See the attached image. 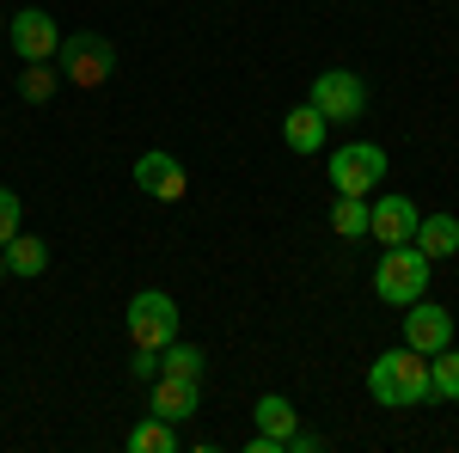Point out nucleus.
<instances>
[{
    "mask_svg": "<svg viewBox=\"0 0 459 453\" xmlns=\"http://www.w3.org/2000/svg\"><path fill=\"white\" fill-rule=\"evenodd\" d=\"M368 398H374L380 411H417V405H429V398H435V392H429V355H417L411 344L374 355V362H368Z\"/></svg>",
    "mask_w": 459,
    "mask_h": 453,
    "instance_id": "1",
    "label": "nucleus"
},
{
    "mask_svg": "<svg viewBox=\"0 0 459 453\" xmlns=\"http://www.w3.org/2000/svg\"><path fill=\"white\" fill-rule=\"evenodd\" d=\"M325 172H331V190H337V196H374V190L386 184L392 160H386L380 141H343V147H331Z\"/></svg>",
    "mask_w": 459,
    "mask_h": 453,
    "instance_id": "2",
    "label": "nucleus"
},
{
    "mask_svg": "<svg viewBox=\"0 0 459 453\" xmlns=\"http://www.w3.org/2000/svg\"><path fill=\"white\" fill-rule=\"evenodd\" d=\"M429 276H435V264H429L417 245H386L380 264H374V294L386 307H411V301L429 294Z\"/></svg>",
    "mask_w": 459,
    "mask_h": 453,
    "instance_id": "3",
    "label": "nucleus"
},
{
    "mask_svg": "<svg viewBox=\"0 0 459 453\" xmlns=\"http://www.w3.org/2000/svg\"><path fill=\"white\" fill-rule=\"evenodd\" d=\"M56 68H62L68 86L99 92L110 80V68H117V49H110V37H99V31H74V37H62V49H56Z\"/></svg>",
    "mask_w": 459,
    "mask_h": 453,
    "instance_id": "4",
    "label": "nucleus"
},
{
    "mask_svg": "<svg viewBox=\"0 0 459 453\" xmlns=\"http://www.w3.org/2000/svg\"><path fill=\"white\" fill-rule=\"evenodd\" d=\"M123 325H129V344H135V349H153V355H160V349L178 337L184 318H178V301L166 294V288H142V294H129Z\"/></svg>",
    "mask_w": 459,
    "mask_h": 453,
    "instance_id": "5",
    "label": "nucleus"
},
{
    "mask_svg": "<svg viewBox=\"0 0 459 453\" xmlns=\"http://www.w3.org/2000/svg\"><path fill=\"white\" fill-rule=\"evenodd\" d=\"M307 105H313L325 123H355V117H368V80L350 74V68H325V74H313Z\"/></svg>",
    "mask_w": 459,
    "mask_h": 453,
    "instance_id": "6",
    "label": "nucleus"
},
{
    "mask_svg": "<svg viewBox=\"0 0 459 453\" xmlns=\"http://www.w3.org/2000/svg\"><path fill=\"white\" fill-rule=\"evenodd\" d=\"M6 43H13L19 62H56V49H62V25H56L43 6H25V13L6 19Z\"/></svg>",
    "mask_w": 459,
    "mask_h": 453,
    "instance_id": "7",
    "label": "nucleus"
},
{
    "mask_svg": "<svg viewBox=\"0 0 459 453\" xmlns=\"http://www.w3.org/2000/svg\"><path fill=\"white\" fill-rule=\"evenodd\" d=\"M251 417H257V435L246 441V453H288L294 429H300V411L288 405L282 392H264V398L251 405Z\"/></svg>",
    "mask_w": 459,
    "mask_h": 453,
    "instance_id": "8",
    "label": "nucleus"
},
{
    "mask_svg": "<svg viewBox=\"0 0 459 453\" xmlns=\"http://www.w3.org/2000/svg\"><path fill=\"white\" fill-rule=\"evenodd\" d=\"M135 190H142V196H153V203H184L190 172L178 166V153H166V147H147L142 160H135Z\"/></svg>",
    "mask_w": 459,
    "mask_h": 453,
    "instance_id": "9",
    "label": "nucleus"
},
{
    "mask_svg": "<svg viewBox=\"0 0 459 453\" xmlns=\"http://www.w3.org/2000/svg\"><path fill=\"white\" fill-rule=\"evenodd\" d=\"M404 344L417 349V355H441V349L454 344V313L441 307V301H411L404 307Z\"/></svg>",
    "mask_w": 459,
    "mask_h": 453,
    "instance_id": "10",
    "label": "nucleus"
},
{
    "mask_svg": "<svg viewBox=\"0 0 459 453\" xmlns=\"http://www.w3.org/2000/svg\"><path fill=\"white\" fill-rule=\"evenodd\" d=\"M417 221H423V209H417L411 196L386 190L380 203H368V240H380V245H411Z\"/></svg>",
    "mask_w": 459,
    "mask_h": 453,
    "instance_id": "11",
    "label": "nucleus"
},
{
    "mask_svg": "<svg viewBox=\"0 0 459 453\" xmlns=\"http://www.w3.org/2000/svg\"><path fill=\"white\" fill-rule=\"evenodd\" d=\"M153 417L166 423H190L203 411V380H172V374H153V392H147Z\"/></svg>",
    "mask_w": 459,
    "mask_h": 453,
    "instance_id": "12",
    "label": "nucleus"
},
{
    "mask_svg": "<svg viewBox=\"0 0 459 453\" xmlns=\"http://www.w3.org/2000/svg\"><path fill=\"white\" fill-rule=\"evenodd\" d=\"M411 245L423 251L429 264L459 257V214H423V221H417V233H411Z\"/></svg>",
    "mask_w": 459,
    "mask_h": 453,
    "instance_id": "13",
    "label": "nucleus"
},
{
    "mask_svg": "<svg viewBox=\"0 0 459 453\" xmlns=\"http://www.w3.org/2000/svg\"><path fill=\"white\" fill-rule=\"evenodd\" d=\"M325 135H331V123H325L313 105H294V110L282 117V141H288V153H325Z\"/></svg>",
    "mask_w": 459,
    "mask_h": 453,
    "instance_id": "14",
    "label": "nucleus"
},
{
    "mask_svg": "<svg viewBox=\"0 0 459 453\" xmlns=\"http://www.w3.org/2000/svg\"><path fill=\"white\" fill-rule=\"evenodd\" d=\"M0 257H6V276H43V270H49V240H37V233H25V227H19V233H13V240L0 245Z\"/></svg>",
    "mask_w": 459,
    "mask_h": 453,
    "instance_id": "15",
    "label": "nucleus"
},
{
    "mask_svg": "<svg viewBox=\"0 0 459 453\" xmlns=\"http://www.w3.org/2000/svg\"><path fill=\"white\" fill-rule=\"evenodd\" d=\"M178 448H184V441H178V423L153 417V411L129 429V453H178Z\"/></svg>",
    "mask_w": 459,
    "mask_h": 453,
    "instance_id": "16",
    "label": "nucleus"
},
{
    "mask_svg": "<svg viewBox=\"0 0 459 453\" xmlns=\"http://www.w3.org/2000/svg\"><path fill=\"white\" fill-rule=\"evenodd\" d=\"M56 92H62V68L56 62H25L19 68V99L25 105H49Z\"/></svg>",
    "mask_w": 459,
    "mask_h": 453,
    "instance_id": "17",
    "label": "nucleus"
},
{
    "mask_svg": "<svg viewBox=\"0 0 459 453\" xmlns=\"http://www.w3.org/2000/svg\"><path fill=\"white\" fill-rule=\"evenodd\" d=\"M331 233L343 245L368 240V196H337V203H331Z\"/></svg>",
    "mask_w": 459,
    "mask_h": 453,
    "instance_id": "18",
    "label": "nucleus"
},
{
    "mask_svg": "<svg viewBox=\"0 0 459 453\" xmlns=\"http://www.w3.org/2000/svg\"><path fill=\"white\" fill-rule=\"evenodd\" d=\"M160 374H172V380H203V349L172 337V344L160 349Z\"/></svg>",
    "mask_w": 459,
    "mask_h": 453,
    "instance_id": "19",
    "label": "nucleus"
},
{
    "mask_svg": "<svg viewBox=\"0 0 459 453\" xmlns=\"http://www.w3.org/2000/svg\"><path fill=\"white\" fill-rule=\"evenodd\" d=\"M429 392L447 398V405H459V349L454 344L441 349V355H429Z\"/></svg>",
    "mask_w": 459,
    "mask_h": 453,
    "instance_id": "20",
    "label": "nucleus"
},
{
    "mask_svg": "<svg viewBox=\"0 0 459 453\" xmlns=\"http://www.w3.org/2000/svg\"><path fill=\"white\" fill-rule=\"evenodd\" d=\"M19 227H25V203H19V190H13V184H0V245L13 240Z\"/></svg>",
    "mask_w": 459,
    "mask_h": 453,
    "instance_id": "21",
    "label": "nucleus"
},
{
    "mask_svg": "<svg viewBox=\"0 0 459 453\" xmlns=\"http://www.w3.org/2000/svg\"><path fill=\"white\" fill-rule=\"evenodd\" d=\"M0 276H6V257H0Z\"/></svg>",
    "mask_w": 459,
    "mask_h": 453,
    "instance_id": "22",
    "label": "nucleus"
},
{
    "mask_svg": "<svg viewBox=\"0 0 459 453\" xmlns=\"http://www.w3.org/2000/svg\"><path fill=\"white\" fill-rule=\"evenodd\" d=\"M0 37H6V19H0Z\"/></svg>",
    "mask_w": 459,
    "mask_h": 453,
    "instance_id": "23",
    "label": "nucleus"
}]
</instances>
